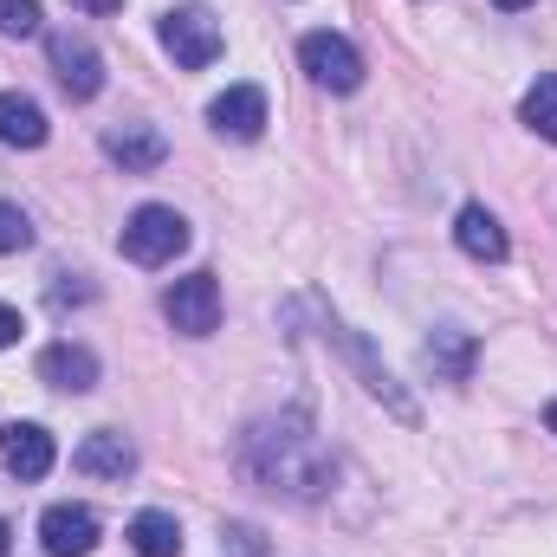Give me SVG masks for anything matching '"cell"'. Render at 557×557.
Masks as SVG:
<instances>
[{
  "instance_id": "cell-1",
  "label": "cell",
  "mask_w": 557,
  "mask_h": 557,
  "mask_svg": "<svg viewBox=\"0 0 557 557\" xmlns=\"http://www.w3.org/2000/svg\"><path fill=\"white\" fill-rule=\"evenodd\" d=\"M182 247H188V221L162 201H149L124 221V260H137V267H169Z\"/></svg>"
},
{
  "instance_id": "cell-2",
  "label": "cell",
  "mask_w": 557,
  "mask_h": 557,
  "mask_svg": "<svg viewBox=\"0 0 557 557\" xmlns=\"http://www.w3.org/2000/svg\"><path fill=\"white\" fill-rule=\"evenodd\" d=\"M298 65L311 72V85L324 91H357L363 85V52L344 33H305L298 39Z\"/></svg>"
},
{
  "instance_id": "cell-3",
  "label": "cell",
  "mask_w": 557,
  "mask_h": 557,
  "mask_svg": "<svg viewBox=\"0 0 557 557\" xmlns=\"http://www.w3.org/2000/svg\"><path fill=\"white\" fill-rule=\"evenodd\" d=\"M162 52H169L175 65H188V72L214 65V59H221V26H214V13H201V7L162 13Z\"/></svg>"
},
{
  "instance_id": "cell-4",
  "label": "cell",
  "mask_w": 557,
  "mask_h": 557,
  "mask_svg": "<svg viewBox=\"0 0 557 557\" xmlns=\"http://www.w3.org/2000/svg\"><path fill=\"white\" fill-rule=\"evenodd\" d=\"M162 311H169V324H175V331L208 337V331L221 324V278H214V273L175 278V285H169V298H162Z\"/></svg>"
},
{
  "instance_id": "cell-5",
  "label": "cell",
  "mask_w": 557,
  "mask_h": 557,
  "mask_svg": "<svg viewBox=\"0 0 557 557\" xmlns=\"http://www.w3.org/2000/svg\"><path fill=\"white\" fill-rule=\"evenodd\" d=\"M46 52H52V72H59L65 98H98V91H104V59H98L78 33H52Z\"/></svg>"
},
{
  "instance_id": "cell-6",
  "label": "cell",
  "mask_w": 557,
  "mask_h": 557,
  "mask_svg": "<svg viewBox=\"0 0 557 557\" xmlns=\"http://www.w3.org/2000/svg\"><path fill=\"white\" fill-rule=\"evenodd\" d=\"M0 460H7L13 480H46L52 460H59V447H52V434L39 421H7L0 428Z\"/></svg>"
},
{
  "instance_id": "cell-7",
  "label": "cell",
  "mask_w": 557,
  "mask_h": 557,
  "mask_svg": "<svg viewBox=\"0 0 557 557\" xmlns=\"http://www.w3.org/2000/svg\"><path fill=\"white\" fill-rule=\"evenodd\" d=\"M98 512L91 506H46V519H39V539H46V552L52 557H91L98 552Z\"/></svg>"
},
{
  "instance_id": "cell-8",
  "label": "cell",
  "mask_w": 557,
  "mask_h": 557,
  "mask_svg": "<svg viewBox=\"0 0 557 557\" xmlns=\"http://www.w3.org/2000/svg\"><path fill=\"white\" fill-rule=\"evenodd\" d=\"M208 124L234 143H253L267 131V91H260V85H227V91L208 104Z\"/></svg>"
},
{
  "instance_id": "cell-9",
  "label": "cell",
  "mask_w": 557,
  "mask_h": 557,
  "mask_svg": "<svg viewBox=\"0 0 557 557\" xmlns=\"http://www.w3.org/2000/svg\"><path fill=\"white\" fill-rule=\"evenodd\" d=\"M72 467H78V473H91V480H124V473L137 467V447H131L124 434H111V428H98V434H85V441H78V454H72Z\"/></svg>"
},
{
  "instance_id": "cell-10",
  "label": "cell",
  "mask_w": 557,
  "mask_h": 557,
  "mask_svg": "<svg viewBox=\"0 0 557 557\" xmlns=\"http://www.w3.org/2000/svg\"><path fill=\"white\" fill-rule=\"evenodd\" d=\"M104 156H111L124 175H149V169H162L169 143H162V131H149V124H124V131L104 137Z\"/></svg>"
},
{
  "instance_id": "cell-11",
  "label": "cell",
  "mask_w": 557,
  "mask_h": 557,
  "mask_svg": "<svg viewBox=\"0 0 557 557\" xmlns=\"http://www.w3.org/2000/svg\"><path fill=\"white\" fill-rule=\"evenodd\" d=\"M454 240H460V253H467V260H486V267H499V260H506V247H512V240H506V227H499V214H486L480 201H473V208H460Z\"/></svg>"
},
{
  "instance_id": "cell-12",
  "label": "cell",
  "mask_w": 557,
  "mask_h": 557,
  "mask_svg": "<svg viewBox=\"0 0 557 557\" xmlns=\"http://www.w3.org/2000/svg\"><path fill=\"white\" fill-rule=\"evenodd\" d=\"M39 376H46L52 389L85 396V389H98V357H91L85 344H52V350H39Z\"/></svg>"
},
{
  "instance_id": "cell-13",
  "label": "cell",
  "mask_w": 557,
  "mask_h": 557,
  "mask_svg": "<svg viewBox=\"0 0 557 557\" xmlns=\"http://www.w3.org/2000/svg\"><path fill=\"white\" fill-rule=\"evenodd\" d=\"M0 143H13V149H39L46 143V111L26 91H0Z\"/></svg>"
},
{
  "instance_id": "cell-14",
  "label": "cell",
  "mask_w": 557,
  "mask_h": 557,
  "mask_svg": "<svg viewBox=\"0 0 557 557\" xmlns=\"http://www.w3.org/2000/svg\"><path fill=\"white\" fill-rule=\"evenodd\" d=\"M131 552L137 557H182V525L169 512H137L131 519Z\"/></svg>"
},
{
  "instance_id": "cell-15",
  "label": "cell",
  "mask_w": 557,
  "mask_h": 557,
  "mask_svg": "<svg viewBox=\"0 0 557 557\" xmlns=\"http://www.w3.org/2000/svg\"><path fill=\"white\" fill-rule=\"evenodd\" d=\"M467 363H473V337L467 331H441L434 344H428V370H441V376H467Z\"/></svg>"
},
{
  "instance_id": "cell-16",
  "label": "cell",
  "mask_w": 557,
  "mask_h": 557,
  "mask_svg": "<svg viewBox=\"0 0 557 557\" xmlns=\"http://www.w3.org/2000/svg\"><path fill=\"white\" fill-rule=\"evenodd\" d=\"M519 117L539 131L545 143H557V78H539L532 91H525V104H519Z\"/></svg>"
},
{
  "instance_id": "cell-17",
  "label": "cell",
  "mask_w": 557,
  "mask_h": 557,
  "mask_svg": "<svg viewBox=\"0 0 557 557\" xmlns=\"http://www.w3.org/2000/svg\"><path fill=\"white\" fill-rule=\"evenodd\" d=\"M0 33L7 39H33L39 33V0H0Z\"/></svg>"
},
{
  "instance_id": "cell-18",
  "label": "cell",
  "mask_w": 557,
  "mask_h": 557,
  "mask_svg": "<svg viewBox=\"0 0 557 557\" xmlns=\"http://www.w3.org/2000/svg\"><path fill=\"white\" fill-rule=\"evenodd\" d=\"M26 247H33V221L13 201H0V253H26Z\"/></svg>"
},
{
  "instance_id": "cell-19",
  "label": "cell",
  "mask_w": 557,
  "mask_h": 557,
  "mask_svg": "<svg viewBox=\"0 0 557 557\" xmlns=\"http://www.w3.org/2000/svg\"><path fill=\"white\" fill-rule=\"evenodd\" d=\"M20 331H26V324H20V311H13V305H0V350H7V344H20Z\"/></svg>"
},
{
  "instance_id": "cell-20",
  "label": "cell",
  "mask_w": 557,
  "mask_h": 557,
  "mask_svg": "<svg viewBox=\"0 0 557 557\" xmlns=\"http://www.w3.org/2000/svg\"><path fill=\"white\" fill-rule=\"evenodd\" d=\"M72 7H85V13H117L124 0H72Z\"/></svg>"
},
{
  "instance_id": "cell-21",
  "label": "cell",
  "mask_w": 557,
  "mask_h": 557,
  "mask_svg": "<svg viewBox=\"0 0 557 557\" xmlns=\"http://www.w3.org/2000/svg\"><path fill=\"white\" fill-rule=\"evenodd\" d=\"M13 552V532H7V519H0V557Z\"/></svg>"
},
{
  "instance_id": "cell-22",
  "label": "cell",
  "mask_w": 557,
  "mask_h": 557,
  "mask_svg": "<svg viewBox=\"0 0 557 557\" xmlns=\"http://www.w3.org/2000/svg\"><path fill=\"white\" fill-rule=\"evenodd\" d=\"M493 7H506V13H519V7H532V0H493Z\"/></svg>"
},
{
  "instance_id": "cell-23",
  "label": "cell",
  "mask_w": 557,
  "mask_h": 557,
  "mask_svg": "<svg viewBox=\"0 0 557 557\" xmlns=\"http://www.w3.org/2000/svg\"><path fill=\"white\" fill-rule=\"evenodd\" d=\"M545 428H552V434H557V403H552V409H545Z\"/></svg>"
}]
</instances>
